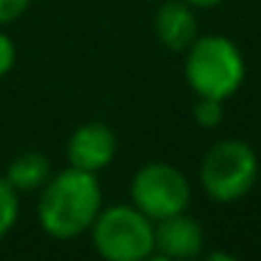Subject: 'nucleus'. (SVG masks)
Returning <instances> with one entry per match:
<instances>
[{"mask_svg":"<svg viewBox=\"0 0 261 261\" xmlns=\"http://www.w3.org/2000/svg\"><path fill=\"white\" fill-rule=\"evenodd\" d=\"M39 192V225L57 241H72L87 233L102 210V187L97 174L77 167L51 174Z\"/></svg>","mask_w":261,"mask_h":261,"instance_id":"nucleus-1","label":"nucleus"},{"mask_svg":"<svg viewBox=\"0 0 261 261\" xmlns=\"http://www.w3.org/2000/svg\"><path fill=\"white\" fill-rule=\"evenodd\" d=\"M185 80L195 95L228 100L246 80L243 51L223 34L197 36L185 51Z\"/></svg>","mask_w":261,"mask_h":261,"instance_id":"nucleus-2","label":"nucleus"},{"mask_svg":"<svg viewBox=\"0 0 261 261\" xmlns=\"http://www.w3.org/2000/svg\"><path fill=\"white\" fill-rule=\"evenodd\" d=\"M258 179V156L243 139L215 141L200 162V185L218 205L243 200Z\"/></svg>","mask_w":261,"mask_h":261,"instance_id":"nucleus-3","label":"nucleus"},{"mask_svg":"<svg viewBox=\"0 0 261 261\" xmlns=\"http://www.w3.org/2000/svg\"><path fill=\"white\" fill-rule=\"evenodd\" d=\"M90 241L108 261H144L154 256V220L136 205H110L90 225Z\"/></svg>","mask_w":261,"mask_h":261,"instance_id":"nucleus-4","label":"nucleus"},{"mask_svg":"<svg viewBox=\"0 0 261 261\" xmlns=\"http://www.w3.org/2000/svg\"><path fill=\"white\" fill-rule=\"evenodd\" d=\"M130 205H136L154 223L174 213H185L192 200L190 179L167 162H149L130 177Z\"/></svg>","mask_w":261,"mask_h":261,"instance_id":"nucleus-5","label":"nucleus"},{"mask_svg":"<svg viewBox=\"0 0 261 261\" xmlns=\"http://www.w3.org/2000/svg\"><path fill=\"white\" fill-rule=\"evenodd\" d=\"M118 154L115 130L102 120H87L72 130L67 139V162L82 172H102L113 164Z\"/></svg>","mask_w":261,"mask_h":261,"instance_id":"nucleus-6","label":"nucleus"},{"mask_svg":"<svg viewBox=\"0 0 261 261\" xmlns=\"http://www.w3.org/2000/svg\"><path fill=\"white\" fill-rule=\"evenodd\" d=\"M205 248L202 225L185 213H174L154 223V256L162 258H195Z\"/></svg>","mask_w":261,"mask_h":261,"instance_id":"nucleus-7","label":"nucleus"},{"mask_svg":"<svg viewBox=\"0 0 261 261\" xmlns=\"http://www.w3.org/2000/svg\"><path fill=\"white\" fill-rule=\"evenodd\" d=\"M197 8H192L185 0H167L159 6L154 16V36L156 41L169 51H187L192 41L200 36V23L195 16Z\"/></svg>","mask_w":261,"mask_h":261,"instance_id":"nucleus-8","label":"nucleus"},{"mask_svg":"<svg viewBox=\"0 0 261 261\" xmlns=\"http://www.w3.org/2000/svg\"><path fill=\"white\" fill-rule=\"evenodd\" d=\"M8 185L21 195V192H36L46 185V179L51 177V164H49V156L41 154V151H21L16 154L8 167H6V174Z\"/></svg>","mask_w":261,"mask_h":261,"instance_id":"nucleus-9","label":"nucleus"},{"mask_svg":"<svg viewBox=\"0 0 261 261\" xmlns=\"http://www.w3.org/2000/svg\"><path fill=\"white\" fill-rule=\"evenodd\" d=\"M18 213H21L18 192L8 185L6 177H0V241H3L13 230V225L18 223Z\"/></svg>","mask_w":261,"mask_h":261,"instance_id":"nucleus-10","label":"nucleus"},{"mask_svg":"<svg viewBox=\"0 0 261 261\" xmlns=\"http://www.w3.org/2000/svg\"><path fill=\"white\" fill-rule=\"evenodd\" d=\"M225 113V100L218 97H202L197 95L195 105H192V118L200 128H218Z\"/></svg>","mask_w":261,"mask_h":261,"instance_id":"nucleus-11","label":"nucleus"},{"mask_svg":"<svg viewBox=\"0 0 261 261\" xmlns=\"http://www.w3.org/2000/svg\"><path fill=\"white\" fill-rule=\"evenodd\" d=\"M16 62H18V49H16V41H13L8 34L0 31V80L8 77V74L13 72Z\"/></svg>","mask_w":261,"mask_h":261,"instance_id":"nucleus-12","label":"nucleus"},{"mask_svg":"<svg viewBox=\"0 0 261 261\" xmlns=\"http://www.w3.org/2000/svg\"><path fill=\"white\" fill-rule=\"evenodd\" d=\"M31 8V0H0V26L18 21Z\"/></svg>","mask_w":261,"mask_h":261,"instance_id":"nucleus-13","label":"nucleus"},{"mask_svg":"<svg viewBox=\"0 0 261 261\" xmlns=\"http://www.w3.org/2000/svg\"><path fill=\"white\" fill-rule=\"evenodd\" d=\"M185 3H190L192 8H215V6L225 3V0H185Z\"/></svg>","mask_w":261,"mask_h":261,"instance_id":"nucleus-14","label":"nucleus"},{"mask_svg":"<svg viewBox=\"0 0 261 261\" xmlns=\"http://www.w3.org/2000/svg\"><path fill=\"white\" fill-rule=\"evenodd\" d=\"M207 258H210V261H220V258H223V261H236V256H233V253H220V251L207 253Z\"/></svg>","mask_w":261,"mask_h":261,"instance_id":"nucleus-15","label":"nucleus"}]
</instances>
